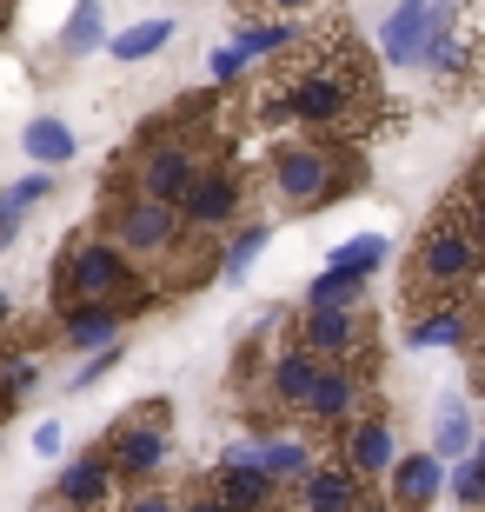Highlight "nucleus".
Instances as JSON below:
<instances>
[{
	"mask_svg": "<svg viewBox=\"0 0 485 512\" xmlns=\"http://www.w3.org/2000/svg\"><path fill=\"white\" fill-rule=\"evenodd\" d=\"M253 120L266 133L359 140V133L373 127V60L359 54L353 34L313 27L286 54H273L266 80L253 87Z\"/></svg>",
	"mask_w": 485,
	"mask_h": 512,
	"instance_id": "1",
	"label": "nucleus"
},
{
	"mask_svg": "<svg viewBox=\"0 0 485 512\" xmlns=\"http://www.w3.org/2000/svg\"><path fill=\"white\" fill-rule=\"evenodd\" d=\"M359 180V153L353 140H326V133H286L280 147L266 153V193L286 213H313L346 200Z\"/></svg>",
	"mask_w": 485,
	"mask_h": 512,
	"instance_id": "2",
	"label": "nucleus"
},
{
	"mask_svg": "<svg viewBox=\"0 0 485 512\" xmlns=\"http://www.w3.org/2000/svg\"><path fill=\"white\" fill-rule=\"evenodd\" d=\"M479 240H472L466 207L452 200L426 233H419V253H412V300H459V286L479 280Z\"/></svg>",
	"mask_w": 485,
	"mask_h": 512,
	"instance_id": "3",
	"label": "nucleus"
},
{
	"mask_svg": "<svg viewBox=\"0 0 485 512\" xmlns=\"http://www.w3.org/2000/svg\"><path fill=\"white\" fill-rule=\"evenodd\" d=\"M133 286V260L113 240H94V233H80L74 247L54 260V293H60V313H74V306H113L120 313V293Z\"/></svg>",
	"mask_w": 485,
	"mask_h": 512,
	"instance_id": "4",
	"label": "nucleus"
},
{
	"mask_svg": "<svg viewBox=\"0 0 485 512\" xmlns=\"http://www.w3.org/2000/svg\"><path fill=\"white\" fill-rule=\"evenodd\" d=\"M167 406H147V413L120 419L107 439H100V459L113 466V479L120 486H140V479H153L160 466H167Z\"/></svg>",
	"mask_w": 485,
	"mask_h": 512,
	"instance_id": "5",
	"label": "nucleus"
},
{
	"mask_svg": "<svg viewBox=\"0 0 485 512\" xmlns=\"http://www.w3.org/2000/svg\"><path fill=\"white\" fill-rule=\"evenodd\" d=\"M113 247L127 253V260H167L173 247H187V220H180V207H160V200H120L113 207Z\"/></svg>",
	"mask_w": 485,
	"mask_h": 512,
	"instance_id": "6",
	"label": "nucleus"
},
{
	"mask_svg": "<svg viewBox=\"0 0 485 512\" xmlns=\"http://www.w3.org/2000/svg\"><path fill=\"white\" fill-rule=\"evenodd\" d=\"M200 173H206V167H200V153H193V140H147V153H140V167H133L127 193H133V200L180 207Z\"/></svg>",
	"mask_w": 485,
	"mask_h": 512,
	"instance_id": "7",
	"label": "nucleus"
},
{
	"mask_svg": "<svg viewBox=\"0 0 485 512\" xmlns=\"http://www.w3.org/2000/svg\"><path fill=\"white\" fill-rule=\"evenodd\" d=\"M200 493L213 499L220 512H280V499H286L280 486H273V479L253 466V446H233V453H226L220 466L206 473Z\"/></svg>",
	"mask_w": 485,
	"mask_h": 512,
	"instance_id": "8",
	"label": "nucleus"
},
{
	"mask_svg": "<svg viewBox=\"0 0 485 512\" xmlns=\"http://www.w3.org/2000/svg\"><path fill=\"white\" fill-rule=\"evenodd\" d=\"M293 512H379V499L346 459H313L293 486Z\"/></svg>",
	"mask_w": 485,
	"mask_h": 512,
	"instance_id": "9",
	"label": "nucleus"
},
{
	"mask_svg": "<svg viewBox=\"0 0 485 512\" xmlns=\"http://www.w3.org/2000/svg\"><path fill=\"white\" fill-rule=\"evenodd\" d=\"M446 20H452V0H399L386 14V40H379L386 67H419L432 34H446Z\"/></svg>",
	"mask_w": 485,
	"mask_h": 512,
	"instance_id": "10",
	"label": "nucleus"
},
{
	"mask_svg": "<svg viewBox=\"0 0 485 512\" xmlns=\"http://www.w3.org/2000/svg\"><path fill=\"white\" fill-rule=\"evenodd\" d=\"M299 346H306L319 366H359V353H366V320H359V306H306Z\"/></svg>",
	"mask_w": 485,
	"mask_h": 512,
	"instance_id": "11",
	"label": "nucleus"
},
{
	"mask_svg": "<svg viewBox=\"0 0 485 512\" xmlns=\"http://www.w3.org/2000/svg\"><path fill=\"white\" fill-rule=\"evenodd\" d=\"M359 413H366V373H359V366H319V380H313V393H306V406H299V419L319 426V433H333V426H353Z\"/></svg>",
	"mask_w": 485,
	"mask_h": 512,
	"instance_id": "12",
	"label": "nucleus"
},
{
	"mask_svg": "<svg viewBox=\"0 0 485 512\" xmlns=\"http://www.w3.org/2000/svg\"><path fill=\"white\" fill-rule=\"evenodd\" d=\"M339 459H346L366 486H373V479H386L392 459H399V439H392L386 413H359L353 426H339Z\"/></svg>",
	"mask_w": 485,
	"mask_h": 512,
	"instance_id": "13",
	"label": "nucleus"
},
{
	"mask_svg": "<svg viewBox=\"0 0 485 512\" xmlns=\"http://www.w3.org/2000/svg\"><path fill=\"white\" fill-rule=\"evenodd\" d=\"M446 486V459L439 453H399L386 473V506L392 512H432Z\"/></svg>",
	"mask_w": 485,
	"mask_h": 512,
	"instance_id": "14",
	"label": "nucleus"
},
{
	"mask_svg": "<svg viewBox=\"0 0 485 512\" xmlns=\"http://www.w3.org/2000/svg\"><path fill=\"white\" fill-rule=\"evenodd\" d=\"M240 207H246V180L233 167H206L200 180H193V193L180 200V220H187V227H226Z\"/></svg>",
	"mask_w": 485,
	"mask_h": 512,
	"instance_id": "15",
	"label": "nucleus"
},
{
	"mask_svg": "<svg viewBox=\"0 0 485 512\" xmlns=\"http://www.w3.org/2000/svg\"><path fill=\"white\" fill-rule=\"evenodd\" d=\"M113 493H120V479H113V466L100 459V446H94V453H80L74 466L60 473V486H54V499H60V506H74V512L113 506Z\"/></svg>",
	"mask_w": 485,
	"mask_h": 512,
	"instance_id": "16",
	"label": "nucleus"
},
{
	"mask_svg": "<svg viewBox=\"0 0 485 512\" xmlns=\"http://www.w3.org/2000/svg\"><path fill=\"white\" fill-rule=\"evenodd\" d=\"M313 439H299V433H273V439H260V446H253V466H260L266 479H273V486H280V493H293L299 479H306V466H313Z\"/></svg>",
	"mask_w": 485,
	"mask_h": 512,
	"instance_id": "17",
	"label": "nucleus"
},
{
	"mask_svg": "<svg viewBox=\"0 0 485 512\" xmlns=\"http://www.w3.org/2000/svg\"><path fill=\"white\" fill-rule=\"evenodd\" d=\"M472 340V313H466V293L459 300H432L419 320H412V346H466Z\"/></svg>",
	"mask_w": 485,
	"mask_h": 512,
	"instance_id": "18",
	"label": "nucleus"
},
{
	"mask_svg": "<svg viewBox=\"0 0 485 512\" xmlns=\"http://www.w3.org/2000/svg\"><path fill=\"white\" fill-rule=\"evenodd\" d=\"M60 340L67 346H107V340H120V313L113 306H74V313H60Z\"/></svg>",
	"mask_w": 485,
	"mask_h": 512,
	"instance_id": "19",
	"label": "nucleus"
},
{
	"mask_svg": "<svg viewBox=\"0 0 485 512\" xmlns=\"http://www.w3.org/2000/svg\"><path fill=\"white\" fill-rule=\"evenodd\" d=\"M20 147L34 153L40 167H67V160H74V127H67V120H27V133H20Z\"/></svg>",
	"mask_w": 485,
	"mask_h": 512,
	"instance_id": "20",
	"label": "nucleus"
},
{
	"mask_svg": "<svg viewBox=\"0 0 485 512\" xmlns=\"http://www.w3.org/2000/svg\"><path fill=\"white\" fill-rule=\"evenodd\" d=\"M299 34H306V27H293V20H253V27H240L233 47H240L246 60H273V54H286Z\"/></svg>",
	"mask_w": 485,
	"mask_h": 512,
	"instance_id": "21",
	"label": "nucleus"
},
{
	"mask_svg": "<svg viewBox=\"0 0 485 512\" xmlns=\"http://www.w3.org/2000/svg\"><path fill=\"white\" fill-rule=\"evenodd\" d=\"M60 40H67V54H94V47H107V14H100V0H74Z\"/></svg>",
	"mask_w": 485,
	"mask_h": 512,
	"instance_id": "22",
	"label": "nucleus"
},
{
	"mask_svg": "<svg viewBox=\"0 0 485 512\" xmlns=\"http://www.w3.org/2000/svg\"><path fill=\"white\" fill-rule=\"evenodd\" d=\"M173 40V20H140V27H127V34H113V60H153L160 47Z\"/></svg>",
	"mask_w": 485,
	"mask_h": 512,
	"instance_id": "23",
	"label": "nucleus"
},
{
	"mask_svg": "<svg viewBox=\"0 0 485 512\" xmlns=\"http://www.w3.org/2000/svg\"><path fill=\"white\" fill-rule=\"evenodd\" d=\"M386 260V240L379 233H359V240H346V247L333 253V266L326 273H353V280H373V266Z\"/></svg>",
	"mask_w": 485,
	"mask_h": 512,
	"instance_id": "24",
	"label": "nucleus"
},
{
	"mask_svg": "<svg viewBox=\"0 0 485 512\" xmlns=\"http://www.w3.org/2000/svg\"><path fill=\"white\" fill-rule=\"evenodd\" d=\"M472 446V419H466V399H446V413H439V439H432V453L439 459H459Z\"/></svg>",
	"mask_w": 485,
	"mask_h": 512,
	"instance_id": "25",
	"label": "nucleus"
},
{
	"mask_svg": "<svg viewBox=\"0 0 485 512\" xmlns=\"http://www.w3.org/2000/svg\"><path fill=\"white\" fill-rule=\"evenodd\" d=\"M359 300H366V280H353V273H319L306 286V306H359Z\"/></svg>",
	"mask_w": 485,
	"mask_h": 512,
	"instance_id": "26",
	"label": "nucleus"
},
{
	"mask_svg": "<svg viewBox=\"0 0 485 512\" xmlns=\"http://www.w3.org/2000/svg\"><path fill=\"white\" fill-rule=\"evenodd\" d=\"M260 247H266V227H240V233H233V247L220 253V273H226V280H240L246 266L260 260Z\"/></svg>",
	"mask_w": 485,
	"mask_h": 512,
	"instance_id": "27",
	"label": "nucleus"
},
{
	"mask_svg": "<svg viewBox=\"0 0 485 512\" xmlns=\"http://www.w3.org/2000/svg\"><path fill=\"white\" fill-rule=\"evenodd\" d=\"M452 499H459L466 512H485V466L459 459V466H452Z\"/></svg>",
	"mask_w": 485,
	"mask_h": 512,
	"instance_id": "28",
	"label": "nucleus"
},
{
	"mask_svg": "<svg viewBox=\"0 0 485 512\" xmlns=\"http://www.w3.org/2000/svg\"><path fill=\"white\" fill-rule=\"evenodd\" d=\"M27 386H34V360H14V366H0V413H14Z\"/></svg>",
	"mask_w": 485,
	"mask_h": 512,
	"instance_id": "29",
	"label": "nucleus"
},
{
	"mask_svg": "<svg viewBox=\"0 0 485 512\" xmlns=\"http://www.w3.org/2000/svg\"><path fill=\"white\" fill-rule=\"evenodd\" d=\"M47 193H54V180H47V173H20L14 187H7V207H34V200H47Z\"/></svg>",
	"mask_w": 485,
	"mask_h": 512,
	"instance_id": "30",
	"label": "nucleus"
},
{
	"mask_svg": "<svg viewBox=\"0 0 485 512\" xmlns=\"http://www.w3.org/2000/svg\"><path fill=\"white\" fill-rule=\"evenodd\" d=\"M206 67H213V80H220V87H233V80L246 74V54H240V47H213V60H206Z\"/></svg>",
	"mask_w": 485,
	"mask_h": 512,
	"instance_id": "31",
	"label": "nucleus"
},
{
	"mask_svg": "<svg viewBox=\"0 0 485 512\" xmlns=\"http://www.w3.org/2000/svg\"><path fill=\"white\" fill-rule=\"evenodd\" d=\"M459 207H466V220H472V240H479V253H485V187L479 193H452Z\"/></svg>",
	"mask_w": 485,
	"mask_h": 512,
	"instance_id": "32",
	"label": "nucleus"
},
{
	"mask_svg": "<svg viewBox=\"0 0 485 512\" xmlns=\"http://www.w3.org/2000/svg\"><path fill=\"white\" fill-rule=\"evenodd\" d=\"M120 512H180V499H173V493H133Z\"/></svg>",
	"mask_w": 485,
	"mask_h": 512,
	"instance_id": "33",
	"label": "nucleus"
},
{
	"mask_svg": "<svg viewBox=\"0 0 485 512\" xmlns=\"http://www.w3.org/2000/svg\"><path fill=\"white\" fill-rule=\"evenodd\" d=\"M113 360H120V346H107V353H100V360H87V366H80V380H74V386H94V380H100V373H107Z\"/></svg>",
	"mask_w": 485,
	"mask_h": 512,
	"instance_id": "34",
	"label": "nucleus"
},
{
	"mask_svg": "<svg viewBox=\"0 0 485 512\" xmlns=\"http://www.w3.org/2000/svg\"><path fill=\"white\" fill-rule=\"evenodd\" d=\"M14 220H20V213L7 207V193H0V247H14Z\"/></svg>",
	"mask_w": 485,
	"mask_h": 512,
	"instance_id": "35",
	"label": "nucleus"
},
{
	"mask_svg": "<svg viewBox=\"0 0 485 512\" xmlns=\"http://www.w3.org/2000/svg\"><path fill=\"white\" fill-rule=\"evenodd\" d=\"M34 446H40V453H60V426H54V419H47V426L34 433Z\"/></svg>",
	"mask_w": 485,
	"mask_h": 512,
	"instance_id": "36",
	"label": "nucleus"
},
{
	"mask_svg": "<svg viewBox=\"0 0 485 512\" xmlns=\"http://www.w3.org/2000/svg\"><path fill=\"white\" fill-rule=\"evenodd\" d=\"M266 7H280V14H306V7H326V0H266Z\"/></svg>",
	"mask_w": 485,
	"mask_h": 512,
	"instance_id": "37",
	"label": "nucleus"
},
{
	"mask_svg": "<svg viewBox=\"0 0 485 512\" xmlns=\"http://www.w3.org/2000/svg\"><path fill=\"white\" fill-rule=\"evenodd\" d=\"M180 512H220V506H213L206 493H193V499H180Z\"/></svg>",
	"mask_w": 485,
	"mask_h": 512,
	"instance_id": "38",
	"label": "nucleus"
}]
</instances>
